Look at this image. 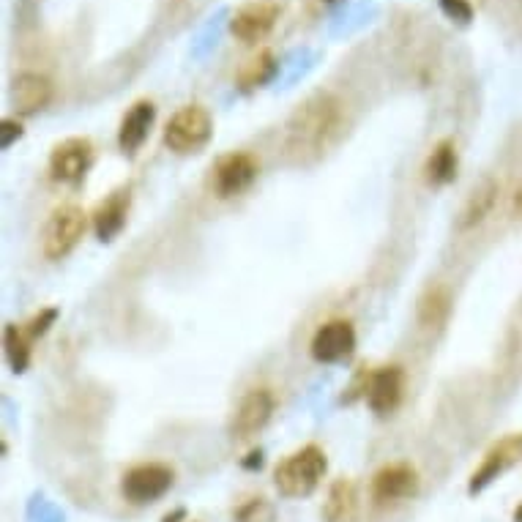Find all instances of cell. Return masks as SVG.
Returning <instances> with one entry per match:
<instances>
[{"mask_svg": "<svg viewBox=\"0 0 522 522\" xmlns=\"http://www.w3.org/2000/svg\"><path fill=\"white\" fill-rule=\"evenodd\" d=\"M85 230H88V214L77 205H61L52 211L47 225H44L41 252L50 260H63L69 252H74V246L80 244Z\"/></svg>", "mask_w": 522, "mask_h": 522, "instance_id": "cell-4", "label": "cell"}, {"mask_svg": "<svg viewBox=\"0 0 522 522\" xmlns=\"http://www.w3.org/2000/svg\"><path fill=\"white\" fill-rule=\"evenodd\" d=\"M31 334L25 328L9 323L3 331V345H6V359L14 372H25L31 364Z\"/></svg>", "mask_w": 522, "mask_h": 522, "instance_id": "cell-20", "label": "cell"}, {"mask_svg": "<svg viewBox=\"0 0 522 522\" xmlns=\"http://www.w3.org/2000/svg\"><path fill=\"white\" fill-rule=\"evenodd\" d=\"M312 359L320 364H342L356 353V328L350 320H328L315 331L309 345Z\"/></svg>", "mask_w": 522, "mask_h": 522, "instance_id": "cell-6", "label": "cell"}, {"mask_svg": "<svg viewBox=\"0 0 522 522\" xmlns=\"http://www.w3.org/2000/svg\"><path fill=\"white\" fill-rule=\"evenodd\" d=\"M353 509H356V487H353V482L342 479V482L334 484L331 492H328L323 514H326L328 522H345L353 514Z\"/></svg>", "mask_w": 522, "mask_h": 522, "instance_id": "cell-21", "label": "cell"}, {"mask_svg": "<svg viewBox=\"0 0 522 522\" xmlns=\"http://www.w3.org/2000/svg\"><path fill=\"white\" fill-rule=\"evenodd\" d=\"M441 11L454 22L468 25L473 20V6L468 0H441Z\"/></svg>", "mask_w": 522, "mask_h": 522, "instance_id": "cell-23", "label": "cell"}, {"mask_svg": "<svg viewBox=\"0 0 522 522\" xmlns=\"http://www.w3.org/2000/svg\"><path fill=\"white\" fill-rule=\"evenodd\" d=\"M520 457H522V435H509V438H503L498 446H492V449L487 451L482 468L473 473L471 492L484 490V487H487L490 482H495L503 471H509Z\"/></svg>", "mask_w": 522, "mask_h": 522, "instance_id": "cell-13", "label": "cell"}, {"mask_svg": "<svg viewBox=\"0 0 522 522\" xmlns=\"http://www.w3.org/2000/svg\"><path fill=\"white\" fill-rule=\"evenodd\" d=\"M55 318H58V309H44L41 315H36V318H33L28 326H25V331L31 334V339L41 337V334H44V331L52 326V320H55Z\"/></svg>", "mask_w": 522, "mask_h": 522, "instance_id": "cell-24", "label": "cell"}, {"mask_svg": "<svg viewBox=\"0 0 522 522\" xmlns=\"http://www.w3.org/2000/svg\"><path fill=\"white\" fill-rule=\"evenodd\" d=\"M93 164V145L85 137H69L52 148L50 173L61 184H77L82 181Z\"/></svg>", "mask_w": 522, "mask_h": 522, "instance_id": "cell-7", "label": "cell"}, {"mask_svg": "<svg viewBox=\"0 0 522 522\" xmlns=\"http://www.w3.org/2000/svg\"><path fill=\"white\" fill-rule=\"evenodd\" d=\"M451 315V293L446 285H430L419 298V323L424 328H441Z\"/></svg>", "mask_w": 522, "mask_h": 522, "instance_id": "cell-17", "label": "cell"}, {"mask_svg": "<svg viewBox=\"0 0 522 522\" xmlns=\"http://www.w3.org/2000/svg\"><path fill=\"white\" fill-rule=\"evenodd\" d=\"M274 74H277V58H274V52L271 50H263L257 52L252 61H246L244 66H241V72H238V85H241L244 91H252V88L266 85Z\"/></svg>", "mask_w": 522, "mask_h": 522, "instance_id": "cell-19", "label": "cell"}, {"mask_svg": "<svg viewBox=\"0 0 522 522\" xmlns=\"http://www.w3.org/2000/svg\"><path fill=\"white\" fill-rule=\"evenodd\" d=\"M367 405L380 416L400 408L402 394H405V372L402 367H383L369 375L367 383Z\"/></svg>", "mask_w": 522, "mask_h": 522, "instance_id": "cell-12", "label": "cell"}, {"mask_svg": "<svg viewBox=\"0 0 522 522\" xmlns=\"http://www.w3.org/2000/svg\"><path fill=\"white\" fill-rule=\"evenodd\" d=\"M257 159L252 154H227L214 167V189L219 197L241 195L257 178Z\"/></svg>", "mask_w": 522, "mask_h": 522, "instance_id": "cell-10", "label": "cell"}, {"mask_svg": "<svg viewBox=\"0 0 522 522\" xmlns=\"http://www.w3.org/2000/svg\"><path fill=\"white\" fill-rule=\"evenodd\" d=\"M154 118L156 107L148 99L137 102L129 113L123 115L121 129H118V145H121L123 154H137L140 151V145L148 140V132L154 126Z\"/></svg>", "mask_w": 522, "mask_h": 522, "instance_id": "cell-15", "label": "cell"}, {"mask_svg": "<svg viewBox=\"0 0 522 522\" xmlns=\"http://www.w3.org/2000/svg\"><path fill=\"white\" fill-rule=\"evenodd\" d=\"M214 134V118L200 104L181 107L164 126V145L173 154H197Z\"/></svg>", "mask_w": 522, "mask_h": 522, "instance_id": "cell-3", "label": "cell"}, {"mask_svg": "<svg viewBox=\"0 0 522 522\" xmlns=\"http://www.w3.org/2000/svg\"><path fill=\"white\" fill-rule=\"evenodd\" d=\"M22 137V126L14 121H3V148H11L14 140H20Z\"/></svg>", "mask_w": 522, "mask_h": 522, "instance_id": "cell-25", "label": "cell"}, {"mask_svg": "<svg viewBox=\"0 0 522 522\" xmlns=\"http://www.w3.org/2000/svg\"><path fill=\"white\" fill-rule=\"evenodd\" d=\"M274 408H277V400L268 389H252L246 394L241 405H238L236 416H233V424H230V432L236 441H249L255 438L257 432L266 427L271 416H274Z\"/></svg>", "mask_w": 522, "mask_h": 522, "instance_id": "cell-8", "label": "cell"}, {"mask_svg": "<svg viewBox=\"0 0 522 522\" xmlns=\"http://www.w3.org/2000/svg\"><path fill=\"white\" fill-rule=\"evenodd\" d=\"M495 195H498V189H495V184H492V181H484L479 189H473L471 200H468L465 211H462L460 227L479 225L484 216L490 214L492 203H495Z\"/></svg>", "mask_w": 522, "mask_h": 522, "instance_id": "cell-22", "label": "cell"}, {"mask_svg": "<svg viewBox=\"0 0 522 522\" xmlns=\"http://www.w3.org/2000/svg\"><path fill=\"white\" fill-rule=\"evenodd\" d=\"M173 479V468H167L162 462H143V465H134L132 471L123 473L121 492L123 498L134 506H145V503L159 501L164 492L173 487Z\"/></svg>", "mask_w": 522, "mask_h": 522, "instance_id": "cell-5", "label": "cell"}, {"mask_svg": "<svg viewBox=\"0 0 522 522\" xmlns=\"http://www.w3.org/2000/svg\"><path fill=\"white\" fill-rule=\"evenodd\" d=\"M328 3H334V0H328Z\"/></svg>", "mask_w": 522, "mask_h": 522, "instance_id": "cell-26", "label": "cell"}, {"mask_svg": "<svg viewBox=\"0 0 522 522\" xmlns=\"http://www.w3.org/2000/svg\"><path fill=\"white\" fill-rule=\"evenodd\" d=\"M126 214H129V192H113L99 208L93 211V230L99 241H113L126 225Z\"/></svg>", "mask_w": 522, "mask_h": 522, "instance_id": "cell-16", "label": "cell"}, {"mask_svg": "<svg viewBox=\"0 0 522 522\" xmlns=\"http://www.w3.org/2000/svg\"><path fill=\"white\" fill-rule=\"evenodd\" d=\"M326 468V451L309 443L279 462L277 471H274V482L285 498H307L318 490L320 479L326 476Z\"/></svg>", "mask_w": 522, "mask_h": 522, "instance_id": "cell-2", "label": "cell"}, {"mask_svg": "<svg viewBox=\"0 0 522 522\" xmlns=\"http://www.w3.org/2000/svg\"><path fill=\"white\" fill-rule=\"evenodd\" d=\"M52 102V82L44 74L22 72L11 82V104L17 113L33 115Z\"/></svg>", "mask_w": 522, "mask_h": 522, "instance_id": "cell-14", "label": "cell"}, {"mask_svg": "<svg viewBox=\"0 0 522 522\" xmlns=\"http://www.w3.org/2000/svg\"><path fill=\"white\" fill-rule=\"evenodd\" d=\"M424 175L435 186L454 181V175H457V148H454L451 140H443V143L435 145V151H432L427 164H424Z\"/></svg>", "mask_w": 522, "mask_h": 522, "instance_id": "cell-18", "label": "cell"}, {"mask_svg": "<svg viewBox=\"0 0 522 522\" xmlns=\"http://www.w3.org/2000/svg\"><path fill=\"white\" fill-rule=\"evenodd\" d=\"M342 102L331 91L312 93L287 121L285 148L296 164H312L328 154L342 132Z\"/></svg>", "mask_w": 522, "mask_h": 522, "instance_id": "cell-1", "label": "cell"}, {"mask_svg": "<svg viewBox=\"0 0 522 522\" xmlns=\"http://www.w3.org/2000/svg\"><path fill=\"white\" fill-rule=\"evenodd\" d=\"M419 490V473L408 462H394L375 473L372 479V498L378 503H397L413 498Z\"/></svg>", "mask_w": 522, "mask_h": 522, "instance_id": "cell-11", "label": "cell"}, {"mask_svg": "<svg viewBox=\"0 0 522 522\" xmlns=\"http://www.w3.org/2000/svg\"><path fill=\"white\" fill-rule=\"evenodd\" d=\"M277 20L279 6L274 0H252V3H244V6L233 14L230 33H233L236 39L252 44V41H260L263 36H268L271 28L277 25Z\"/></svg>", "mask_w": 522, "mask_h": 522, "instance_id": "cell-9", "label": "cell"}]
</instances>
